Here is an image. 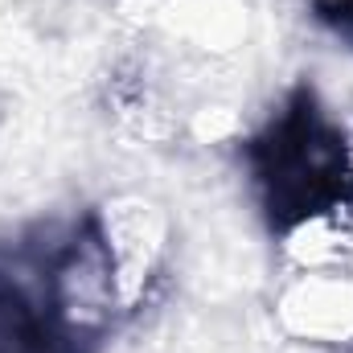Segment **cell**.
<instances>
[{
  "label": "cell",
  "mask_w": 353,
  "mask_h": 353,
  "mask_svg": "<svg viewBox=\"0 0 353 353\" xmlns=\"http://www.w3.org/2000/svg\"><path fill=\"white\" fill-rule=\"evenodd\" d=\"M271 226L296 267L350 259L353 136L312 90L288 99L247 148Z\"/></svg>",
  "instance_id": "cell-1"
},
{
  "label": "cell",
  "mask_w": 353,
  "mask_h": 353,
  "mask_svg": "<svg viewBox=\"0 0 353 353\" xmlns=\"http://www.w3.org/2000/svg\"><path fill=\"white\" fill-rule=\"evenodd\" d=\"M275 316L283 333L304 345L321 350H350L353 345V267L321 263L296 267L292 279L279 288Z\"/></svg>",
  "instance_id": "cell-2"
},
{
  "label": "cell",
  "mask_w": 353,
  "mask_h": 353,
  "mask_svg": "<svg viewBox=\"0 0 353 353\" xmlns=\"http://www.w3.org/2000/svg\"><path fill=\"white\" fill-rule=\"evenodd\" d=\"M316 17L337 33L353 41V0H316Z\"/></svg>",
  "instance_id": "cell-3"
}]
</instances>
